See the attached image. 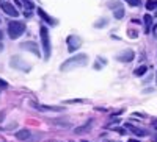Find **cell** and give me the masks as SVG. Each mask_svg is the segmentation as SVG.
<instances>
[{"label":"cell","instance_id":"cell-1","mask_svg":"<svg viewBox=\"0 0 157 142\" xmlns=\"http://www.w3.org/2000/svg\"><path fill=\"white\" fill-rule=\"evenodd\" d=\"M86 64H88V56L83 55V53H80V55H75V56L66 59L60 66V69L63 72H68V70H72L75 67H83V66H86Z\"/></svg>","mask_w":157,"mask_h":142},{"label":"cell","instance_id":"cell-2","mask_svg":"<svg viewBox=\"0 0 157 142\" xmlns=\"http://www.w3.org/2000/svg\"><path fill=\"white\" fill-rule=\"evenodd\" d=\"M24 31H25V23H24V22L14 20V22H10V23H8V34H10L11 39H17V37H19Z\"/></svg>","mask_w":157,"mask_h":142},{"label":"cell","instance_id":"cell-3","mask_svg":"<svg viewBox=\"0 0 157 142\" xmlns=\"http://www.w3.org/2000/svg\"><path fill=\"white\" fill-rule=\"evenodd\" d=\"M39 33H41V42H43V48H44V59L50 58V41H49V31L46 27L39 28Z\"/></svg>","mask_w":157,"mask_h":142},{"label":"cell","instance_id":"cell-4","mask_svg":"<svg viewBox=\"0 0 157 142\" xmlns=\"http://www.w3.org/2000/svg\"><path fill=\"white\" fill-rule=\"evenodd\" d=\"M80 45H82V39L78 36H74V34L68 36V50L69 51H75Z\"/></svg>","mask_w":157,"mask_h":142},{"label":"cell","instance_id":"cell-5","mask_svg":"<svg viewBox=\"0 0 157 142\" xmlns=\"http://www.w3.org/2000/svg\"><path fill=\"white\" fill-rule=\"evenodd\" d=\"M2 9L6 12L8 16H13V17H17L19 16V11L13 6V3H6V2H3L2 3Z\"/></svg>","mask_w":157,"mask_h":142},{"label":"cell","instance_id":"cell-6","mask_svg":"<svg viewBox=\"0 0 157 142\" xmlns=\"http://www.w3.org/2000/svg\"><path fill=\"white\" fill-rule=\"evenodd\" d=\"M116 59H118V61H121V62H130V61L134 59V51H132V50H124L123 53L118 55Z\"/></svg>","mask_w":157,"mask_h":142},{"label":"cell","instance_id":"cell-7","mask_svg":"<svg viewBox=\"0 0 157 142\" xmlns=\"http://www.w3.org/2000/svg\"><path fill=\"white\" fill-rule=\"evenodd\" d=\"M38 16L41 17L44 22H47V23H50V25H57V20L55 19H52L47 12L44 11V9H41V8H38Z\"/></svg>","mask_w":157,"mask_h":142},{"label":"cell","instance_id":"cell-8","mask_svg":"<svg viewBox=\"0 0 157 142\" xmlns=\"http://www.w3.org/2000/svg\"><path fill=\"white\" fill-rule=\"evenodd\" d=\"M21 47H22L24 50H29V51H32V53H35V55L39 56V50H38V45H36L35 42H24Z\"/></svg>","mask_w":157,"mask_h":142},{"label":"cell","instance_id":"cell-9","mask_svg":"<svg viewBox=\"0 0 157 142\" xmlns=\"http://www.w3.org/2000/svg\"><path fill=\"white\" fill-rule=\"evenodd\" d=\"M126 128H127V130H130L132 133L138 134V136H146V131H145V130H140V128H137V126H134V125H126Z\"/></svg>","mask_w":157,"mask_h":142},{"label":"cell","instance_id":"cell-10","mask_svg":"<svg viewBox=\"0 0 157 142\" xmlns=\"http://www.w3.org/2000/svg\"><path fill=\"white\" fill-rule=\"evenodd\" d=\"M16 137L19 140H25V139H30V131L29 130H21L16 133Z\"/></svg>","mask_w":157,"mask_h":142},{"label":"cell","instance_id":"cell-11","mask_svg":"<svg viewBox=\"0 0 157 142\" xmlns=\"http://www.w3.org/2000/svg\"><path fill=\"white\" fill-rule=\"evenodd\" d=\"M145 25H146V33H149L151 25H152V17H151L149 14H146V16H145Z\"/></svg>","mask_w":157,"mask_h":142},{"label":"cell","instance_id":"cell-12","mask_svg":"<svg viewBox=\"0 0 157 142\" xmlns=\"http://www.w3.org/2000/svg\"><path fill=\"white\" fill-rule=\"evenodd\" d=\"M146 70H148V67H146V66H141V67H137L134 73H135L137 76H143V75L146 73Z\"/></svg>","mask_w":157,"mask_h":142},{"label":"cell","instance_id":"cell-13","mask_svg":"<svg viewBox=\"0 0 157 142\" xmlns=\"http://www.w3.org/2000/svg\"><path fill=\"white\" fill-rule=\"evenodd\" d=\"M155 8H157L155 0H149V2H146V9H155Z\"/></svg>","mask_w":157,"mask_h":142},{"label":"cell","instance_id":"cell-14","mask_svg":"<svg viewBox=\"0 0 157 142\" xmlns=\"http://www.w3.org/2000/svg\"><path fill=\"white\" fill-rule=\"evenodd\" d=\"M123 16H124V11H123L121 8H118V9L115 11V17H116V19H121Z\"/></svg>","mask_w":157,"mask_h":142},{"label":"cell","instance_id":"cell-15","mask_svg":"<svg viewBox=\"0 0 157 142\" xmlns=\"http://www.w3.org/2000/svg\"><path fill=\"white\" fill-rule=\"evenodd\" d=\"M126 2H127L130 6H138V5H140V0H126Z\"/></svg>","mask_w":157,"mask_h":142},{"label":"cell","instance_id":"cell-16","mask_svg":"<svg viewBox=\"0 0 157 142\" xmlns=\"http://www.w3.org/2000/svg\"><path fill=\"white\" fill-rule=\"evenodd\" d=\"M8 87V83L5 80H0V89H6Z\"/></svg>","mask_w":157,"mask_h":142},{"label":"cell","instance_id":"cell-17","mask_svg":"<svg viewBox=\"0 0 157 142\" xmlns=\"http://www.w3.org/2000/svg\"><path fill=\"white\" fill-rule=\"evenodd\" d=\"M129 36H130V37H137V36H138V33H137L135 30H130V31H129Z\"/></svg>","mask_w":157,"mask_h":142},{"label":"cell","instance_id":"cell-18","mask_svg":"<svg viewBox=\"0 0 157 142\" xmlns=\"http://www.w3.org/2000/svg\"><path fill=\"white\" fill-rule=\"evenodd\" d=\"M101 23H96L94 27H104V25H105V19H102V20H99Z\"/></svg>","mask_w":157,"mask_h":142},{"label":"cell","instance_id":"cell-19","mask_svg":"<svg viewBox=\"0 0 157 142\" xmlns=\"http://www.w3.org/2000/svg\"><path fill=\"white\" fill-rule=\"evenodd\" d=\"M127 142H138V140H135V139H129Z\"/></svg>","mask_w":157,"mask_h":142},{"label":"cell","instance_id":"cell-20","mask_svg":"<svg viewBox=\"0 0 157 142\" xmlns=\"http://www.w3.org/2000/svg\"><path fill=\"white\" fill-rule=\"evenodd\" d=\"M2 37H3V33H2V31H0V41H2Z\"/></svg>","mask_w":157,"mask_h":142},{"label":"cell","instance_id":"cell-21","mask_svg":"<svg viewBox=\"0 0 157 142\" xmlns=\"http://www.w3.org/2000/svg\"><path fill=\"white\" fill-rule=\"evenodd\" d=\"M3 50V45H2V42H0V51H2Z\"/></svg>","mask_w":157,"mask_h":142},{"label":"cell","instance_id":"cell-22","mask_svg":"<svg viewBox=\"0 0 157 142\" xmlns=\"http://www.w3.org/2000/svg\"><path fill=\"white\" fill-rule=\"evenodd\" d=\"M154 142H157V134H155V136H154Z\"/></svg>","mask_w":157,"mask_h":142},{"label":"cell","instance_id":"cell-23","mask_svg":"<svg viewBox=\"0 0 157 142\" xmlns=\"http://www.w3.org/2000/svg\"><path fill=\"white\" fill-rule=\"evenodd\" d=\"M155 80H157V78H155Z\"/></svg>","mask_w":157,"mask_h":142}]
</instances>
